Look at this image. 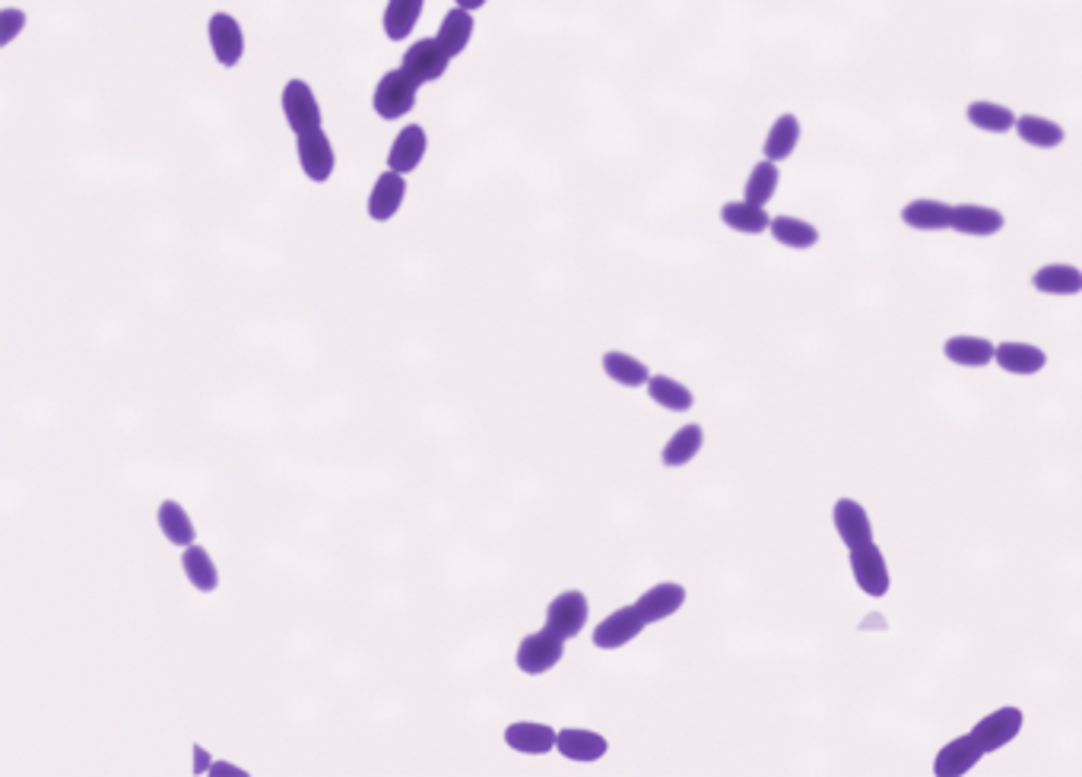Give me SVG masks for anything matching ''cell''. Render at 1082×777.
Returning <instances> with one entry per match:
<instances>
[{
    "instance_id": "6da1fadb",
    "label": "cell",
    "mask_w": 1082,
    "mask_h": 777,
    "mask_svg": "<svg viewBox=\"0 0 1082 777\" xmlns=\"http://www.w3.org/2000/svg\"><path fill=\"white\" fill-rule=\"evenodd\" d=\"M417 89L419 86L407 77L404 67H400V71H391V74H384L381 82L375 86V99H372V105H375V112L384 118V122H397V118H404L407 112H413V105H417Z\"/></svg>"
},
{
    "instance_id": "7a4b0ae2",
    "label": "cell",
    "mask_w": 1082,
    "mask_h": 777,
    "mask_svg": "<svg viewBox=\"0 0 1082 777\" xmlns=\"http://www.w3.org/2000/svg\"><path fill=\"white\" fill-rule=\"evenodd\" d=\"M448 61H451V54L442 48V41L419 39L417 44H410V51L404 54V64H400V67L407 71L410 80L417 82V86H422V82L442 80L445 71H448Z\"/></svg>"
},
{
    "instance_id": "3957f363",
    "label": "cell",
    "mask_w": 1082,
    "mask_h": 777,
    "mask_svg": "<svg viewBox=\"0 0 1082 777\" xmlns=\"http://www.w3.org/2000/svg\"><path fill=\"white\" fill-rule=\"evenodd\" d=\"M562 645H565V641H562L559 635H552L549 628L540 632V635H527V638L521 641V648H518V666H521V673H527V676H540L546 670H552V666L562 660V654H565Z\"/></svg>"
},
{
    "instance_id": "277c9868",
    "label": "cell",
    "mask_w": 1082,
    "mask_h": 777,
    "mask_svg": "<svg viewBox=\"0 0 1082 777\" xmlns=\"http://www.w3.org/2000/svg\"><path fill=\"white\" fill-rule=\"evenodd\" d=\"M851 572H854L857 587L867 597H886V590H889V569H886V559H882V552H879L876 543H867L861 549H851Z\"/></svg>"
},
{
    "instance_id": "5b68a950",
    "label": "cell",
    "mask_w": 1082,
    "mask_h": 777,
    "mask_svg": "<svg viewBox=\"0 0 1082 777\" xmlns=\"http://www.w3.org/2000/svg\"><path fill=\"white\" fill-rule=\"evenodd\" d=\"M584 622H587V600H584V594H578V590L559 594L549 603V610H546V628L552 635H559L562 641L575 638L584 628Z\"/></svg>"
},
{
    "instance_id": "8992f818",
    "label": "cell",
    "mask_w": 1082,
    "mask_h": 777,
    "mask_svg": "<svg viewBox=\"0 0 1082 777\" xmlns=\"http://www.w3.org/2000/svg\"><path fill=\"white\" fill-rule=\"evenodd\" d=\"M283 112H287V122H290L295 133L321 127V109H318V99H315V92H311L308 82H287V89H283Z\"/></svg>"
},
{
    "instance_id": "52a82bcc",
    "label": "cell",
    "mask_w": 1082,
    "mask_h": 777,
    "mask_svg": "<svg viewBox=\"0 0 1082 777\" xmlns=\"http://www.w3.org/2000/svg\"><path fill=\"white\" fill-rule=\"evenodd\" d=\"M298 163H302V171H305L311 181H328L333 175L336 160H333L331 140L324 137L321 127L298 133Z\"/></svg>"
},
{
    "instance_id": "ba28073f",
    "label": "cell",
    "mask_w": 1082,
    "mask_h": 777,
    "mask_svg": "<svg viewBox=\"0 0 1082 777\" xmlns=\"http://www.w3.org/2000/svg\"><path fill=\"white\" fill-rule=\"evenodd\" d=\"M1019 730H1022V711L1019 708H997L994 714L978 721L971 737L981 742L984 752H997L1006 742L1019 737Z\"/></svg>"
},
{
    "instance_id": "9c48e42d",
    "label": "cell",
    "mask_w": 1082,
    "mask_h": 777,
    "mask_svg": "<svg viewBox=\"0 0 1082 777\" xmlns=\"http://www.w3.org/2000/svg\"><path fill=\"white\" fill-rule=\"evenodd\" d=\"M832 518H835V527H838V536H841L844 546H848V552H851V549H861V546H867V543H874L870 514L864 511L861 501H854V498H841V501H835Z\"/></svg>"
},
{
    "instance_id": "30bf717a",
    "label": "cell",
    "mask_w": 1082,
    "mask_h": 777,
    "mask_svg": "<svg viewBox=\"0 0 1082 777\" xmlns=\"http://www.w3.org/2000/svg\"><path fill=\"white\" fill-rule=\"evenodd\" d=\"M645 615L638 613V607H625V610H616L613 615H607L597 628H594V645L603 648V651H613V648H623L628 645L641 628H645Z\"/></svg>"
},
{
    "instance_id": "8fae6325",
    "label": "cell",
    "mask_w": 1082,
    "mask_h": 777,
    "mask_svg": "<svg viewBox=\"0 0 1082 777\" xmlns=\"http://www.w3.org/2000/svg\"><path fill=\"white\" fill-rule=\"evenodd\" d=\"M209 44H213V54L222 67H236L242 61V51H245L242 26L229 13H213L209 16Z\"/></svg>"
},
{
    "instance_id": "7c38bea8",
    "label": "cell",
    "mask_w": 1082,
    "mask_h": 777,
    "mask_svg": "<svg viewBox=\"0 0 1082 777\" xmlns=\"http://www.w3.org/2000/svg\"><path fill=\"white\" fill-rule=\"evenodd\" d=\"M984 755H988V752L981 749V742L968 734V737L953 739L950 746H943V749H940L933 772H937V777H958V775H965V772H971V768H975V765H978Z\"/></svg>"
},
{
    "instance_id": "4fadbf2b",
    "label": "cell",
    "mask_w": 1082,
    "mask_h": 777,
    "mask_svg": "<svg viewBox=\"0 0 1082 777\" xmlns=\"http://www.w3.org/2000/svg\"><path fill=\"white\" fill-rule=\"evenodd\" d=\"M404 194H407V181H404V175L400 171H381V178L375 181V188H372V198H369V216L375 219V222H384V219H391L397 209H400V204H404Z\"/></svg>"
},
{
    "instance_id": "5bb4252c",
    "label": "cell",
    "mask_w": 1082,
    "mask_h": 777,
    "mask_svg": "<svg viewBox=\"0 0 1082 777\" xmlns=\"http://www.w3.org/2000/svg\"><path fill=\"white\" fill-rule=\"evenodd\" d=\"M953 229L962 232V235H997L1003 229V213L1000 209H991V206H978V204H958L953 206Z\"/></svg>"
},
{
    "instance_id": "9a60e30c",
    "label": "cell",
    "mask_w": 1082,
    "mask_h": 777,
    "mask_svg": "<svg viewBox=\"0 0 1082 777\" xmlns=\"http://www.w3.org/2000/svg\"><path fill=\"white\" fill-rule=\"evenodd\" d=\"M902 219H905V226L920 229V232L953 229V206L943 204V201L920 198V201H912V204L902 209Z\"/></svg>"
},
{
    "instance_id": "2e32d148",
    "label": "cell",
    "mask_w": 1082,
    "mask_h": 777,
    "mask_svg": "<svg viewBox=\"0 0 1082 777\" xmlns=\"http://www.w3.org/2000/svg\"><path fill=\"white\" fill-rule=\"evenodd\" d=\"M943 353L950 362L965 366V369H981L991 359H997V346L984 336H953V340H946Z\"/></svg>"
},
{
    "instance_id": "e0dca14e",
    "label": "cell",
    "mask_w": 1082,
    "mask_h": 777,
    "mask_svg": "<svg viewBox=\"0 0 1082 777\" xmlns=\"http://www.w3.org/2000/svg\"><path fill=\"white\" fill-rule=\"evenodd\" d=\"M422 156H425V130L419 124H410V127H404L397 133V140H394V147L387 153V165L394 171L407 175V171H413L422 163Z\"/></svg>"
},
{
    "instance_id": "ac0fdd59",
    "label": "cell",
    "mask_w": 1082,
    "mask_h": 777,
    "mask_svg": "<svg viewBox=\"0 0 1082 777\" xmlns=\"http://www.w3.org/2000/svg\"><path fill=\"white\" fill-rule=\"evenodd\" d=\"M683 603H686V590L679 584H658L648 594H641V600L635 607L645 615V622H661L666 615L676 613Z\"/></svg>"
},
{
    "instance_id": "d6986e66",
    "label": "cell",
    "mask_w": 1082,
    "mask_h": 777,
    "mask_svg": "<svg viewBox=\"0 0 1082 777\" xmlns=\"http://www.w3.org/2000/svg\"><path fill=\"white\" fill-rule=\"evenodd\" d=\"M1032 283L1044 295H1080L1082 292V270L1070 264H1047L1032 277Z\"/></svg>"
},
{
    "instance_id": "ffe728a7",
    "label": "cell",
    "mask_w": 1082,
    "mask_h": 777,
    "mask_svg": "<svg viewBox=\"0 0 1082 777\" xmlns=\"http://www.w3.org/2000/svg\"><path fill=\"white\" fill-rule=\"evenodd\" d=\"M721 219H724V226H730L734 232H747V235H759V232L772 229V216L765 213V206L750 204V201L724 204L721 206Z\"/></svg>"
},
{
    "instance_id": "44dd1931",
    "label": "cell",
    "mask_w": 1082,
    "mask_h": 777,
    "mask_svg": "<svg viewBox=\"0 0 1082 777\" xmlns=\"http://www.w3.org/2000/svg\"><path fill=\"white\" fill-rule=\"evenodd\" d=\"M997 362L1000 369L1009 371V374H1035V371L1044 369L1047 356H1044V349L1032 346V343H1003V346H997Z\"/></svg>"
},
{
    "instance_id": "7402d4cb",
    "label": "cell",
    "mask_w": 1082,
    "mask_h": 777,
    "mask_svg": "<svg viewBox=\"0 0 1082 777\" xmlns=\"http://www.w3.org/2000/svg\"><path fill=\"white\" fill-rule=\"evenodd\" d=\"M556 749L572 762H597L600 755H607V739L590 730H562Z\"/></svg>"
},
{
    "instance_id": "603a6c76",
    "label": "cell",
    "mask_w": 1082,
    "mask_h": 777,
    "mask_svg": "<svg viewBox=\"0 0 1082 777\" xmlns=\"http://www.w3.org/2000/svg\"><path fill=\"white\" fill-rule=\"evenodd\" d=\"M797 143H800V122H797V115H781L778 122L772 124L762 153H765V160L781 163V160H788L793 150H797Z\"/></svg>"
},
{
    "instance_id": "cb8c5ba5",
    "label": "cell",
    "mask_w": 1082,
    "mask_h": 777,
    "mask_svg": "<svg viewBox=\"0 0 1082 777\" xmlns=\"http://www.w3.org/2000/svg\"><path fill=\"white\" fill-rule=\"evenodd\" d=\"M422 16V0H387L384 10V33L391 41H404Z\"/></svg>"
},
{
    "instance_id": "d4e9b609",
    "label": "cell",
    "mask_w": 1082,
    "mask_h": 777,
    "mask_svg": "<svg viewBox=\"0 0 1082 777\" xmlns=\"http://www.w3.org/2000/svg\"><path fill=\"white\" fill-rule=\"evenodd\" d=\"M1016 130H1019V137L1029 147H1039V150H1054L1067 137L1060 124L1051 122V118H1041V115H1022V118H1016Z\"/></svg>"
},
{
    "instance_id": "484cf974",
    "label": "cell",
    "mask_w": 1082,
    "mask_h": 777,
    "mask_svg": "<svg viewBox=\"0 0 1082 777\" xmlns=\"http://www.w3.org/2000/svg\"><path fill=\"white\" fill-rule=\"evenodd\" d=\"M470 36H473V16H470V10L455 7V10H448V16L442 20V29H438L435 39L442 41V48H445L451 58H458L460 51L470 44Z\"/></svg>"
},
{
    "instance_id": "4316f807",
    "label": "cell",
    "mask_w": 1082,
    "mask_h": 777,
    "mask_svg": "<svg viewBox=\"0 0 1082 777\" xmlns=\"http://www.w3.org/2000/svg\"><path fill=\"white\" fill-rule=\"evenodd\" d=\"M556 734L546 727V724H511L505 730V742L518 752H549L556 749Z\"/></svg>"
},
{
    "instance_id": "83f0119b",
    "label": "cell",
    "mask_w": 1082,
    "mask_h": 777,
    "mask_svg": "<svg viewBox=\"0 0 1082 777\" xmlns=\"http://www.w3.org/2000/svg\"><path fill=\"white\" fill-rule=\"evenodd\" d=\"M772 235L775 242L788 247H813L819 242V229L806 219H797V216H775L772 219Z\"/></svg>"
},
{
    "instance_id": "f1b7e54d",
    "label": "cell",
    "mask_w": 1082,
    "mask_h": 777,
    "mask_svg": "<svg viewBox=\"0 0 1082 777\" xmlns=\"http://www.w3.org/2000/svg\"><path fill=\"white\" fill-rule=\"evenodd\" d=\"M702 442H705V432L702 425H683L664 448V463L666 467H686L699 450H702Z\"/></svg>"
},
{
    "instance_id": "f546056e",
    "label": "cell",
    "mask_w": 1082,
    "mask_h": 777,
    "mask_svg": "<svg viewBox=\"0 0 1082 777\" xmlns=\"http://www.w3.org/2000/svg\"><path fill=\"white\" fill-rule=\"evenodd\" d=\"M648 394H651V400L654 404H661L664 409H676V412H686V409H692V391L689 387H683L679 381H673V378H666V374H651V381H648Z\"/></svg>"
},
{
    "instance_id": "4dcf8cb0",
    "label": "cell",
    "mask_w": 1082,
    "mask_h": 777,
    "mask_svg": "<svg viewBox=\"0 0 1082 777\" xmlns=\"http://www.w3.org/2000/svg\"><path fill=\"white\" fill-rule=\"evenodd\" d=\"M965 115L978 130H988V133H1006L1016 127V115L997 102H971Z\"/></svg>"
},
{
    "instance_id": "1f68e13d",
    "label": "cell",
    "mask_w": 1082,
    "mask_h": 777,
    "mask_svg": "<svg viewBox=\"0 0 1082 777\" xmlns=\"http://www.w3.org/2000/svg\"><path fill=\"white\" fill-rule=\"evenodd\" d=\"M778 178H781L778 175V163L762 160L759 165H752L750 178H747V201L759 206L768 204L775 198V191H778Z\"/></svg>"
},
{
    "instance_id": "d6a6232c",
    "label": "cell",
    "mask_w": 1082,
    "mask_h": 777,
    "mask_svg": "<svg viewBox=\"0 0 1082 777\" xmlns=\"http://www.w3.org/2000/svg\"><path fill=\"white\" fill-rule=\"evenodd\" d=\"M181 565H184V574L191 577V584H194L198 590H216L219 574H216V565L209 562L207 549H201V546L191 543L188 552L181 556Z\"/></svg>"
},
{
    "instance_id": "836d02e7",
    "label": "cell",
    "mask_w": 1082,
    "mask_h": 777,
    "mask_svg": "<svg viewBox=\"0 0 1082 777\" xmlns=\"http://www.w3.org/2000/svg\"><path fill=\"white\" fill-rule=\"evenodd\" d=\"M603 369L613 381H620L625 387H638V384H648L651 381V371L648 366H641L638 359L625 356V353H607L603 356Z\"/></svg>"
},
{
    "instance_id": "e575fe53",
    "label": "cell",
    "mask_w": 1082,
    "mask_h": 777,
    "mask_svg": "<svg viewBox=\"0 0 1082 777\" xmlns=\"http://www.w3.org/2000/svg\"><path fill=\"white\" fill-rule=\"evenodd\" d=\"M160 527H163V533H166L175 546H191L194 543L191 518L184 514V508L178 501H163L160 505Z\"/></svg>"
},
{
    "instance_id": "d590c367",
    "label": "cell",
    "mask_w": 1082,
    "mask_h": 777,
    "mask_svg": "<svg viewBox=\"0 0 1082 777\" xmlns=\"http://www.w3.org/2000/svg\"><path fill=\"white\" fill-rule=\"evenodd\" d=\"M23 26H26V13L23 10H3L0 13V44H10V41L23 33Z\"/></svg>"
},
{
    "instance_id": "8d00e7d4",
    "label": "cell",
    "mask_w": 1082,
    "mask_h": 777,
    "mask_svg": "<svg viewBox=\"0 0 1082 777\" xmlns=\"http://www.w3.org/2000/svg\"><path fill=\"white\" fill-rule=\"evenodd\" d=\"M194 755H198V762H194V775H204V772H207L209 752L204 749V746H198V749H194Z\"/></svg>"
},
{
    "instance_id": "74e56055",
    "label": "cell",
    "mask_w": 1082,
    "mask_h": 777,
    "mask_svg": "<svg viewBox=\"0 0 1082 777\" xmlns=\"http://www.w3.org/2000/svg\"><path fill=\"white\" fill-rule=\"evenodd\" d=\"M209 775H245V772H239V768H232V765H213Z\"/></svg>"
},
{
    "instance_id": "f35d334b",
    "label": "cell",
    "mask_w": 1082,
    "mask_h": 777,
    "mask_svg": "<svg viewBox=\"0 0 1082 777\" xmlns=\"http://www.w3.org/2000/svg\"><path fill=\"white\" fill-rule=\"evenodd\" d=\"M483 3H486V0H458V7H463V10H470V13H473V10H480Z\"/></svg>"
}]
</instances>
